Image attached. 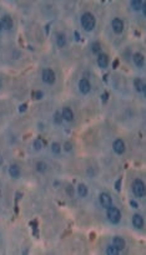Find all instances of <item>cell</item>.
<instances>
[{
    "label": "cell",
    "mask_w": 146,
    "mask_h": 255,
    "mask_svg": "<svg viewBox=\"0 0 146 255\" xmlns=\"http://www.w3.org/2000/svg\"><path fill=\"white\" fill-rule=\"evenodd\" d=\"M95 24H96L95 18H94V15L91 13L82 14V16H81V25L86 30V31H91V30L95 27Z\"/></svg>",
    "instance_id": "6da1fadb"
},
{
    "label": "cell",
    "mask_w": 146,
    "mask_h": 255,
    "mask_svg": "<svg viewBox=\"0 0 146 255\" xmlns=\"http://www.w3.org/2000/svg\"><path fill=\"white\" fill-rule=\"evenodd\" d=\"M132 192L138 198H142L145 196V184L141 179H135L132 183Z\"/></svg>",
    "instance_id": "7a4b0ae2"
},
{
    "label": "cell",
    "mask_w": 146,
    "mask_h": 255,
    "mask_svg": "<svg viewBox=\"0 0 146 255\" xmlns=\"http://www.w3.org/2000/svg\"><path fill=\"white\" fill-rule=\"evenodd\" d=\"M108 218L112 224H118L121 219V213L118 208L110 207V208H108Z\"/></svg>",
    "instance_id": "3957f363"
},
{
    "label": "cell",
    "mask_w": 146,
    "mask_h": 255,
    "mask_svg": "<svg viewBox=\"0 0 146 255\" xmlns=\"http://www.w3.org/2000/svg\"><path fill=\"white\" fill-rule=\"evenodd\" d=\"M41 77H43V81L45 84L51 85V84L55 82V74L51 69H44L43 74H41Z\"/></svg>",
    "instance_id": "277c9868"
},
{
    "label": "cell",
    "mask_w": 146,
    "mask_h": 255,
    "mask_svg": "<svg viewBox=\"0 0 146 255\" xmlns=\"http://www.w3.org/2000/svg\"><path fill=\"white\" fill-rule=\"evenodd\" d=\"M79 90H80V92H82L84 95H88L90 92V90H91V85L89 82V80L88 78H81L79 81Z\"/></svg>",
    "instance_id": "5b68a950"
},
{
    "label": "cell",
    "mask_w": 146,
    "mask_h": 255,
    "mask_svg": "<svg viewBox=\"0 0 146 255\" xmlns=\"http://www.w3.org/2000/svg\"><path fill=\"white\" fill-rule=\"evenodd\" d=\"M99 200H100V204L104 207V208H110L111 207V203H112V200H111V197L108 194V193H101L100 194V197H99Z\"/></svg>",
    "instance_id": "8992f818"
},
{
    "label": "cell",
    "mask_w": 146,
    "mask_h": 255,
    "mask_svg": "<svg viewBox=\"0 0 146 255\" xmlns=\"http://www.w3.org/2000/svg\"><path fill=\"white\" fill-rule=\"evenodd\" d=\"M111 25H112L114 31H115L116 34H121V33H122V30H124V23H122L121 19H119V18L112 19Z\"/></svg>",
    "instance_id": "52a82bcc"
},
{
    "label": "cell",
    "mask_w": 146,
    "mask_h": 255,
    "mask_svg": "<svg viewBox=\"0 0 146 255\" xmlns=\"http://www.w3.org/2000/svg\"><path fill=\"white\" fill-rule=\"evenodd\" d=\"M112 148H114V152H115L116 155H122V153L125 152V143H124V141L120 139V138L116 139L115 142H114Z\"/></svg>",
    "instance_id": "ba28073f"
},
{
    "label": "cell",
    "mask_w": 146,
    "mask_h": 255,
    "mask_svg": "<svg viewBox=\"0 0 146 255\" xmlns=\"http://www.w3.org/2000/svg\"><path fill=\"white\" fill-rule=\"evenodd\" d=\"M112 245L120 251V250H124V249H125V245H126V243H125V240H124L121 237H114V239H112Z\"/></svg>",
    "instance_id": "9c48e42d"
},
{
    "label": "cell",
    "mask_w": 146,
    "mask_h": 255,
    "mask_svg": "<svg viewBox=\"0 0 146 255\" xmlns=\"http://www.w3.org/2000/svg\"><path fill=\"white\" fill-rule=\"evenodd\" d=\"M98 65L102 69L108 67L109 65V56L106 54H99V57H98Z\"/></svg>",
    "instance_id": "30bf717a"
},
{
    "label": "cell",
    "mask_w": 146,
    "mask_h": 255,
    "mask_svg": "<svg viewBox=\"0 0 146 255\" xmlns=\"http://www.w3.org/2000/svg\"><path fill=\"white\" fill-rule=\"evenodd\" d=\"M2 26H4L6 30H12L13 29V19L9 15H4L2 19Z\"/></svg>",
    "instance_id": "8fae6325"
},
{
    "label": "cell",
    "mask_w": 146,
    "mask_h": 255,
    "mask_svg": "<svg viewBox=\"0 0 146 255\" xmlns=\"http://www.w3.org/2000/svg\"><path fill=\"white\" fill-rule=\"evenodd\" d=\"M132 224H134V227L138 228V229L142 228V225H144V219H142V217L140 215V214H134V217H132Z\"/></svg>",
    "instance_id": "7c38bea8"
},
{
    "label": "cell",
    "mask_w": 146,
    "mask_h": 255,
    "mask_svg": "<svg viewBox=\"0 0 146 255\" xmlns=\"http://www.w3.org/2000/svg\"><path fill=\"white\" fill-rule=\"evenodd\" d=\"M134 86H135V88H136L138 92L145 94V82H144L142 78H135V81H134Z\"/></svg>",
    "instance_id": "4fadbf2b"
},
{
    "label": "cell",
    "mask_w": 146,
    "mask_h": 255,
    "mask_svg": "<svg viewBox=\"0 0 146 255\" xmlns=\"http://www.w3.org/2000/svg\"><path fill=\"white\" fill-rule=\"evenodd\" d=\"M62 118L66 120V121H72L74 120V113H72V111L69 108V107H64L62 108Z\"/></svg>",
    "instance_id": "5bb4252c"
},
{
    "label": "cell",
    "mask_w": 146,
    "mask_h": 255,
    "mask_svg": "<svg viewBox=\"0 0 146 255\" xmlns=\"http://www.w3.org/2000/svg\"><path fill=\"white\" fill-rule=\"evenodd\" d=\"M9 174L12 178H18L20 176V168L16 164H12L9 168Z\"/></svg>",
    "instance_id": "9a60e30c"
},
{
    "label": "cell",
    "mask_w": 146,
    "mask_h": 255,
    "mask_svg": "<svg viewBox=\"0 0 146 255\" xmlns=\"http://www.w3.org/2000/svg\"><path fill=\"white\" fill-rule=\"evenodd\" d=\"M132 60H134V64L136 65L138 67H141L144 65V56L140 54V53H136L134 56H132Z\"/></svg>",
    "instance_id": "2e32d148"
},
{
    "label": "cell",
    "mask_w": 146,
    "mask_h": 255,
    "mask_svg": "<svg viewBox=\"0 0 146 255\" xmlns=\"http://www.w3.org/2000/svg\"><path fill=\"white\" fill-rule=\"evenodd\" d=\"M88 187L85 186V184H82V183H80V184L78 186V194H79V197H81V198H84V197H86L88 196Z\"/></svg>",
    "instance_id": "e0dca14e"
},
{
    "label": "cell",
    "mask_w": 146,
    "mask_h": 255,
    "mask_svg": "<svg viewBox=\"0 0 146 255\" xmlns=\"http://www.w3.org/2000/svg\"><path fill=\"white\" fill-rule=\"evenodd\" d=\"M56 45L59 47H64L66 45V37L64 34H59L58 37H56Z\"/></svg>",
    "instance_id": "ac0fdd59"
},
{
    "label": "cell",
    "mask_w": 146,
    "mask_h": 255,
    "mask_svg": "<svg viewBox=\"0 0 146 255\" xmlns=\"http://www.w3.org/2000/svg\"><path fill=\"white\" fill-rule=\"evenodd\" d=\"M36 171H38L39 173H45V172L48 171V164H46L45 162H43V161L38 162V163H36Z\"/></svg>",
    "instance_id": "d6986e66"
},
{
    "label": "cell",
    "mask_w": 146,
    "mask_h": 255,
    "mask_svg": "<svg viewBox=\"0 0 146 255\" xmlns=\"http://www.w3.org/2000/svg\"><path fill=\"white\" fill-rule=\"evenodd\" d=\"M130 5L132 6L134 10H140L141 6L144 5V2H140V0H132V2L130 3Z\"/></svg>",
    "instance_id": "ffe728a7"
},
{
    "label": "cell",
    "mask_w": 146,
    "mask_h": 255,
    "mask_svg": "<svg viewBox=\"0 0 146 255\" xmlns=\"http://www.w3.org/2000/svg\"><path fill=\"white\" fill-rule=\"evenodd\" d=\"M100 50H101L100 43H92L91 44V51L94 54H100Z\"/></svg>",
    "instance_id": "44dd1931"
},
{
    "label": "cell",
    "mask_w": 146,
    "mask_h": 255,
    "mask_svg": "<svg viewBox=\"0 0 146 255\" xmlns=\"http://www.w3.org/2000/svg\"><path fill=\"white\" fill-rule=\"evenodd\" d=\"M106 254L108 255H118L119 254V250L114 247V245H109L108 248H106Z\"/></svg>",
    "instance_id": "7402d4cb"
},
{
    "label": "cell",
    "mask_w": 146,
    "mask_h": 255,
    "mask_svg": "<svg viewBox=\"0 0 146 255\" xmlns=\"http://www.w3.org/2000/svg\"><path fill=\"white\" fill-rule=\"evenodd\" d=\"M51 151H53L54 155H59L60 151H61V147H60V143L58 142H54L53 145H51Z\"/></svg>",
    "instance_id": "603a6c76"
},
{
    "label": "cell",
    "mask_w": 146,
    "mask_h": 255,
    "mask_svg": "<svg viewBox=\"0 0 146 255\" xmlns=\"http://www.w3.org/2000/svg\"><path fill=\"white\" fill-rule=\"evenodd\" d=\"M61 121H62V115L60 113V111H56L55 115H54V122H55L56 125H60Z\"/></svg>",
    "instance_id": "cb8c5ba5"
},
{
    "label": "cell",
    "mask_w": 146,
    "mask_h": 255,
    "mask_svg": "<svg viewBox=\"0 0 146 255\" xmlns=\"http://www.w3.org/2000/svg\"><path fill=\"white\" fill-rule=\"evenodd\" d=\"M34 148L36 151H40L41 148H43V142H41L40 139H35L34 141Z\"/></svg>",
    "instance_id": "d4e9b609"
},
{
    "label": "cell",
    "mask_w": 146,
    "mask_h": 255,
    "mask_svg": "<svg viewBox=\"0 0 146 255\" xmlns=\"http://www.w3.org/2000/svg\"><path fill=\"white\" fill-rule=\"evenodd\" d=\"M33 97H34V100H40L41 97H43V92H40V91H35Z\"/></svg>",
    "instance_id": "484cf974"
},
{
    "label": "cell",
    "mask_w": 146,
    "mask_h": 255,
    "mask_svg": "<svg viewBox=\"0 0 146 255\" xmlns=\"http://www.w3.org/2000/svg\"><path fill=\"white\" fill-rule=\"evenodd\" d=\"M115 189H116V190H120V189H121V178L116 180V183H115Z\"/></svg>",
    "instance_id": "4316f807"
},
{
    "label": "cell",
    "mask_w": 146,
    "mask_h": 255,
    "mask_svg": "<svg viewBox=\"0 0 146 255\" xmlns=\"http://www.w3.org/2000/svg\"><path fill=\"white\" fill-rule=\"evenodd\" d=\"M64 147H65V151H66V152H70V151L72 149V146H71V143H69V142H66Z\"/></svg>",
    "instance_id": "83f0119b"
},
{
    "label": "cell",
    "mask_w": 146,
    "mask_h": 255,
    "mask_svg": "<svg viewBox=\"0 0 146 255\" xmlns=\"http://www.w3.org/2000/svg\"><path fill=\"white\" fill-rule=\"evenodd\" d=\"M66 192H68V194H70V196H74V189H72V187H71V186H69V187H68Z\"/></svg>",
    "instance_id": "f1b7e54d"
},
{
    "label": "cell",
    "mask_w": 146,
    "mask_h": 255,
    "mask_svg": "<svg viewBox=\"0 0 146 255\" xmlns=\"http://www.w3.org/2000/svg\"><path fill=\"white\" fill-rule=\"evenodd\" d=\"M26 110V105H22V106H19V111L20 112H24Z\"/></svg>",
    "instance_id": "f546056e"
},
{
    "label": "cell",
    "mask_w": 146,
    "mask_h": 255,
    "mask_svg": "<svg viewBox=\"0 0 146 255\" xmlns=\"http://www.w3.org/2000/svg\"><path fill=\"white\" fill-rule=\"evenodd\" d=\"M130 204H131V206H132L134 208H138V204H136V203H135L134 200H130Z\"/></svg>",
    "instance_id": "4dcf8cb0"
},
{
    "label": "cell",
    "mask_w": 146,
    "mask_h": 255,
    "mask_svg": "<svg viewBox=\"0 0 146 255\" xmlns=\"http://www.w3.org/2000/svg\"><path fill=\"white\" fill-rule=\"evenodd\" d=\"M75 39L78 40V41L80 40V35H79V33H78V31H75Z\"/></svg>",
    "instance_id": "1f68e13d"
},
{
    "label": "cell",
    "mask_w": 146,
    "mask_h": 255,
    "mask_svg": "<svg viewBox=\"0 0 146 255\" xmlns=\"http://www.w3.org/2000/svg\"><path fill=\"white\" fill-rule=\"evenodd\" d=\"M102 100H104V101L108 100V94H104V95H102Z\"/></svg>",
    "instance_id": "d6a6232c"
},
{
    "label": "cell",
    "mask_w": 146,
    "mask_h": 255,
    "mask_svg": "<svg viewBox=\"0 0 146 255\" xmlns=\"http://www.w3.org/2000/svg\"><path fill=\"white\" fill-rule=\"evenodd\" d=\"M3 163V158H2V156H0V164H2Z\"/></svg>",
    "instance_id": "836d02e7"
},
{
    "label": "cell",
    "mask_w": 146,
    "mask_h": 255,
    "mask_svg": "<svg viewBox=\"0 0 146 255\" xmlns=\"http://www.w3.org/2000/svg\"><path fill=\"white\" fill-rule=\"evenodd\" d=\"M0 88H2V80H0Z\"/></svg>",
    "instance_id": "e575fe53"
},
{
    "label": "cell",
    "mask_w": 146,
    "mask_h": 255,
    "mask_svg": "<svg viewBox=\"0 0 146 255\" xmlns=\"http://www.w3.org/2000/svg\"><path fill=\"white\" fill-rule=\"evenodd\" d=\"M2 27H3V26H2V23H0V30H2Z\"/></svg>",
    "instance_id": "d590c367"
},
{
    "label": "cell",
    "mask_w": 146,
    "mask_h": 255,
    "mask_svg": "<svg viewBox=\"0 0 146 255\" xmlns=\"http://www.w3.org/2000/svg\"><path fill=\"white\" fill-rule=\"evenodd\" d=\"M0 197H2V192H0Z\"/></svg>",
    "instance_id": "8d00e7d4"
}]
</instances>
